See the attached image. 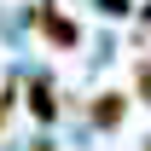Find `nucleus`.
Segmentation results:
<instances>
[{
    "label": "nucleus",
    "mask_w": 151,
    "mask_h": 151,
    "mask_svg": "<svg viewBox=\"0 0 151 151\" xmlns=\"http://www.w3.org/2000/svg\"><path fill=\"white\" fill-rule=\"evenodd\" d=\"M6 111H12V87H6V93H0V122H6Z\"/></svg>",
    "instance_id": "obj_5"
},
{
    "label": "nucleus",
    "mask_w": 151,
    "mask_h": 151,
    "mask_svg": "<svg viewBox=\"0 0 151 151\" xmlns=\"http://www.w3.org/2000/svg\"><path fill=\"white\" fill-rule=\"evenodd\" d=\"M35 29H41L47 41H52V47H64V52H70L76 41H81V29H76V23L64 18L58 6H41V12H35Z\"/></svg>",
    "instance_id": "obj_1"
},
{
    "label": "nucleus",
    "mask_w": 151,
    "mask_h": 151,
    "mask_svg": "<svg viewBox=\"0 0 151 151\" xmlns=\"http://www.w3.org/2000/svg\"><path fill=\"white\" fill-rule=\"evenodd\" d=\"M122 116H128V93H99L93 105H87V122H93V128H105V134H111Z\"/></svg>",
    "instance_id": "obj_2"
},
{
    "label": "nucleus",
    "mask_w": 151,
    "mask_h": 151,
    "mask_svg": "<svg viewBox=\"0 0 151 151\" xmlns=\"http://www.w3.org/2000/svg\"><path fill=\"white\" fill-rule=\"evenodd\" d=\"M35 151H58V145H35Z\"/></svg>",
    "instance_id": "obj_6"
},
{
    "label": "nucleus",
    "mask_w": 151,
    "mask_h": 151,
    "mask_svg": "<svg viewBox=\"0 0 151 151\" xmlns=\"http://www.w3.org/2000/svg\"><path fill=\"white\" fill-rule=\"evenodd\" d=\"M134 87H139V99L151 105V58H139V64H134Z\"/></svg>",
    "instance_id": "obj_4"
},
{
    "label": "nucleus",
    "mask_w": 151,
    "mask_h": 151,
    "mask_svg": "<svg viewBox=\"0 0 151 151\" xmlns=\"http://www.w3.org/2000/svg\"><path fill=\"white\" fill-rule=\"evenodd\" d=\"M29 111H35L41 122H52V116H58V93H52V81H29Z\"/></svg>",
    "instance_id": "obj_3"
}]
</instances>
